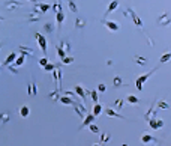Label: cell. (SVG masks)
<instances>
[{"label": "cell", "mask_w": 171, "mask_h": 146, "mask_svg": "<svg viewBox=\"0 0 171 146\" xmlns=\"http://www.w3.org/2000/svg\"><path fill=\"white\" fill-rule=\"evenodd\" d=\"M102 23H104V26H105V27H108L111 32H117V30L120 29V24H119V23H116V21H111V20L104 18V20H102Z\"/></svg>", "instance_id": "cell-4"}, {"label": "cell", "mask_w": 171, "mask_h": 146, "mask_svg": "<svg viewBox=\"0 0 171 146\" xmlns=\"http://www.w3.org/2000/svg\"><path fill=\"white\" fill-rule=\"evenodd\" d=\"M126 101H128L129 104H138V103H140V100L137 98L135 95H128V96H126Z\"/></svg>", "instance_id": "cell-28"}, {"label": "cell", "mask_w": 171, "mask_h": 146, "mask_svg": "<svg viewBox=\"0 0 171 146\" xmlns=\"http://www.w3.org/2000/svg\"><path fill=\"white\" fill-rule=\"evenodd\" d=\"M18 50L21 51V56H30V57H35V51L29 47H24V45H20Z\"/></svg>", "instance_id": "cell-12"}, {"label": "cell", "mask_w": 171, "mask_h": 146, "mask_svg": "<svg viewBox=\"0 0 171 146\" xmlns=\"http://www.w3.org/2000/svg\"><path fill=\"white\" fill-rule=\"evenodd\" d=\"M134 59H135L137 65H140V66H146V65H147V59L143 57V56H140V54H135Z\"/></svg>", "instance_id": "cell-19"}, {"label": "cell", "mask_w": 171, "mask_h": 146, "mask_svg": "<svg viewBox=\"0 0 171 146\" xmlns=\"http://www.w3.org/2000/svg\"><path fill=\"white\" fill-rule=\"evenodd\" d=\"M15 59H17V53L15 51H12L8 57H6V60L3 62V65L5 66H8V65H12V62H15Z\"/></svg>", "instance_id": "cell-20"}, {"label": "cell", "mask_w": 171, "mask_h": 146, "mask_svg": "<svg viewBox=\"0 0 171 146\" xmlns=\"http://www.w3.org/2000/svg\"><path fill=\"white\" fill-rule=\"evenodd\" d=\"M47 63H48V59H47V57H42V59H39V65H41L42 68H44Z\"/></svg>", "instance_id": "cell-44"}, {"label": "cell", "mask_w": 171, "mask_h": 146, "mask_svg": "<svg viewBox=\"0 0 171 146\" xmlns=\"http://www.w3.org/2000/svg\"><path fill=\"white\" fill-rule=\"evenodd\" d=\"M56 68H57V65H54V63H50V62H48V63L44 66V69H45V71H51V72H53Z\"/></svg>", "instance_id": "cell-35"}, {"label": "cell", "mask_w": 171, "mask_h": 146, "mask_svg": "<svg viewBox=\"0 0 171 146\" xmlns=\"http://www.w3.org/2000/svg\"><path fill=\"white\" fill-rule=\"evenodd\" d=\"M57 56H59V57H62V59H63V57H66V54H65L62 50H59V48H57Z\"/></svg>", "instance_id": "cell-46"}, {"label": "cell", "mask_w": 171, "mask_h": 146, "mask_svg": "<svg viewBox=\"0 0 171 146\" xmlns=\"http://www.w3.org/2000/svg\"><path fill=\"white\" fill-rule=\"evenodd\" d=\"M122 146H128V145H126V143H123V145H122Z\"/></svg>", "instance_id": "cell-50"}, {"label": "cell", "mask_w": 171, "mask_h": 146, "mask_svg": "<svg viewBox=\"0 0 171 146\" xmlns=\"http://www.w3.org/2000/svg\"><path fill=\"white\" fill-rule=\"evenodd\" d=\"M110 139H111V134H110V133H104V134H101V145L110 142Z\"/></svg>", "instance_id": "cell-32"}, {"label": "cell", "mask_w": 171, "mask_h": 146, "mask_svg": "<svg viewBox=\"0 0 171 146\" xmlns=\"http://www.w3.org/2000/svg\"><path fill=\"white\" fill-rule=\"evenodd\" d=\"M147 122H149V127L153 128V130H161V128H164V125H165V122H164L162 119H156V117H150Z\"/></svg>", "instance_id": "cell-3"}, {"label": "cell", "mask_w": 171, "mask_h": 146, "mask_svg": "<svg viewBox=\"0 0 171 146\" xmlns=\"http://www.w3.org/2000/svg\"><path fill=\"white\" fill-rule=\"evenodd\" d=\"M48 96H50V100H53V101H59L60 100V89H54V90H51L50 93H48Z\"/></svg>", "instance_id": "cell-17"}, {"label": "cell", "mask_w": 171, "mask_h": 146, "mask_svg": "<svg viewBox=\"0 0 171 146\" xmlns=\"http://www.w3.org/2000/svg\"><path fill=\"white\" fill-rule=\"evenodd\" d=\"M92 146H102V145H101V143H93Z\"/></svg>", "instance_id": "cell-47"}, {"label": "cell", "mask_w": 171, "mask_h": 146, "mask_svg": "<svg viewBox=\"0 0 171 146\" xmlns=\"http://www.w3.org/2000/svg\"><path fill=\"white\" fill-rule=\"evenodd\" d=\"M20 114H21L23 117H27V116L30 114V109H29L27 106H23V107L20 109Z\"/></svg>", "instance_id": "cell-27"}, {"label": "cell", "mask_w": 171, "mask_h": 146, "mask_svg": "<svg viewBox=\"0 0 171 146\" xmlns=\"http://www.w3.org/2000/svg\"><path fill=\"white\" fill-rule=\"evenodd\" d=\"M170 21H171V18H170V14H168V12L159 15V18H158V24H159V26H168Z\"/></svg>", "instance_id": "cell-10"}, {"label": "cell", "mask_w": 171, "mask_h": 146, "mask_svg": "<svg viewBox=\"0 0 171 146\" xmlns=\"http://www.w3.org/2000/svg\"><path fill=\"white\" fill-rule=\"evenodd\" d=\"M123 106H125V100H116L114 101V107L117 109V110H122V109H123Z\"/></svg>", "instance_id": "cell-30"}, {"label": "cell", "mask_w": 171, "mask_h": 146, "mask_svg": "<svg viewBox=\"0 0 171 146\" xmlns=\"http://www.w3.org/2000/svg\"><path fill=\"white\" fill-rule=\"evenodd\" d=\"M41 20V15H36V14H30L29 17H27V21L29 23H36V21H39Z\"/></svg>", "instance_id": "cell-31"}, {"label": "cell", "mask_w": 171, "mask_h": 146, "mask_svg": "<svg viewBox=\"0 0 171 146\" xmlns=\"http://www.w3.org/2000/svg\"><path fill=\"white\" fill-rule=\"evenodd\" d=\"M27 93H29V95H33V86H32V83L27 84Z\"/></svg>", "instance_id": "cell-45"}, {"label": "cell", "mask_w": 171, "mask_h": 146, "mask_svg": "<svg viewBox=\"0 0 171 146\" xmlns=\"http://www.w3.org/2000/svg\"><path fill=\"white\" fill-rule=\"evenodd\" d=\"M105 89H107V86L104 84V83H99V84H98V92H105Z\"/></svg>", "instance_id": "cell-43"}, {"label": "cell", "mask_w": 171, "mask_h": 146, "mask_svg": "<svg viewBox=\"0 0 171 146\" xmlns=\"http://www.w3.org/2000/svg\"><path fill=\"white\" fill-rule=\"evenodd\" d=\"M119 8V2L117 0H113V2H110V5H108V9H107V12H105V15H108L110 12H113V11H116Z\"/></svg>", "instance_id": "cell-21"}, {"label": "cell", "mask_w": 171, "mask_h": 146, "mask_svg": "<svg viewBox=\"0 0 171 146\" xmlns=\"http://www.w3.org/2000/svg\"><path fill=\"white\" fill-rule=\"evenodd\" d=\"M170 57H171V53H165V54L161 57V60H159V62H161V63H165V62H168V60H170Z\"/></svg>", "instance_id": "cell-40"}, {"label": "cell", "mask_w": 171, "mask_h": 146, "mask_svg": "<svg viewBox=\"0 0 171 146\" xmlns=\"http://www.w3.org/2000/svg\"><path fill=\"white\" fill-rule=\"evenodd\" d=\"M74 93L77 95V96H81V100H86V96H87V90L81 86V84H77V86H74Z\"/></svg>", "instance_id": "cell-9"}, {"label": "cell", "mask_w": 171, "mask_h": 146, "mask_svg": "<svg viewBox=\"0 0 171 146\" xmlns=\"http://www.w3.org/2000/svg\"><path fill=\"white\" fill-rule=\"evenodd\" d=\"M158 146H159V145H158Z\"/></svg>", "instance_id": "cell-52"}, {"label": "cell", "mask_w": 171, "mask_h": 146, "mask_svg": "<svg viewBox=\"0 0 171 146\" xmlns=\"http://www.w3.org/2000/svg\"><path fill=\"white\" fill-rule=\"evenodd\" d=\"M126 12H129V14H131V17H132V20H134V24H135V26L141 29V27H143V21H141V18L135 14V11H134L132 8H128V9H126Z\"/></svg>", "instance_id": "cell-5"}, {"label": "cell", "mask_w": 171, "mask_h": 146, "mask_svg": "<svg viewBox=\"0 0 171 146\" xmlns=\"http://www.w3.org/2000/svg\"><path fill=\"white\" fill-rule=\"evenodd\" d=\"M105 114H108V116H111V117H119V119H126L123 114H120V113H117L116 110H113V109H105Z\"/></svg>", "instance_id": "cell-16"}, {"label": "cell", "mask_w": 171, "mask_h": 146, "mask_svg": "<svg viewBox=\"0 0 171 146\" xmlns=\"http://www.w3.org/2000/svg\"><path fill=\"white\" fill-rule=\"evenodd\" d=\"M0 74H2V63H0Z\"/></svg>", "instance_id": "cell-49"}, {"label": "cell", "mask_w": 171, "mask_h": 146, "mask_svg": "<svg viewBox=\"0 0 171 146\" xmlns=\"http://www.w3.org/2000/svg\"><path fill=\"white\" fill-rule=\"evenodd\" d=\"M11 116H12L11 112H2V113H0V125L8 124V122H9V119H11Z\"/></svg>", "instance_id": "cell-14"}, {"label": "cell", "mask_w": 171, "mask_h": 146, "mask_svg": "<svg viewBox=\"0 0 171 146\" xmlns=\"http://www.w3.org/2000/svg\"><path fill=\"white\" fill-rule=\"evenodd\" d=\"M56 72H57V80H59V84L62 86V80H63V72L60 68H56Z\"/></svg>", "instance_id": "cell-37"}, {"label": "cell", "mask_w": 171, "mask_h": 146, "mask_svg": "<svg viewBox=\"0 0 171 146\" xmlns=\"http://www.w3.org/2000/svg\"><path fill=\"white\" fill-rule=\"evenodd\" d=\"M74 110H75V113H77L80 117H86V114H87V109H86L84 106H81L80 103H75V104H74Z\"/></svg>", "instance_id": "cell-7"}, {"label": "cell", "mask_w": 171, "mask_h": 146, "mask_svg": "<svg viewBox=\"0 0 171 146\" xmlns=\"http://www.w3.org/2000/svg\"><path fill=\"white\" fill-rule=\"evenodd\" d=\"M87 128H89V130H90L92 133H96V134H98V133H99V128H98V125H95V124H92V125H89Z\"/></svg>", "instance_id": "cell-42"}, {"label": "cell", "mask_w": 171, "mask_h": 146, "mask_svg": "<svg viewBox=\"0 0 171 146\" xmlns=\"http://www.w3.org/2000/svg\"><path fill=\"white\" fill-rule=\"evenodd\" d=\"M35 38H36V41H38V44L41 47V50L47 54V51H48V41H47V38L42 33H35Z\"/></svg>", "instance_id": "cell-2"}, {"label": "cell", "mask_w": 171, "mask_h": 146, "mask_svg": "<svg viewBox=\"0 0 171 146\" xmlns=\"http://www.w3.org/2000/svg\"><path fill=\"white\" fill-rule=\"evenodd\" d=\"M84 26H86V20L81 17H77L75 18V29H83Z\"/></svg>", "instance_id": "cell-25"}, {"label": "cell", "mask_w": 171, "mask_h": 146, "mask_svg": "<svg viewBox=\"0 0 171 146\" xmlns=\"http://www.w3.org/2000/svg\"><path fill=\"white\" fill-rule=\"evenodd\" d=\"M72 62H74V57H72V56H66V57L62 59V63H65V65H69Z\"/></svg>", "instance_id": "cell-38"}, {"label": "cell", "mask_w": 171, "mask_h": 146, "mask_svg": "<svg viewBox=\"0 0 171 146\" xmlns=\"http://www.w3.org/2000/svg\"><path fill=\"white\" fill-rule=\"evenodd\" d=\"M68 8H69V11H72V12H74V14H77V12H78L77 3H75V2H72V0H71V2L68 3Z\"/></svg>", "instance_id": "cell-33"}, {"label": "cell", "mask_w": 171, "mask_h": 146, "mask_svg": "<svg viewBox=\"0 0 171 146\" xmlns=\"http://www.w3.org/2000/svg\"><path fill=\"white\" fill-rule=\"evenodd\" d=\"M62 104H65V106H74L77 101H74V100H71V98H68V96H60V100H59Z\"/></svg>", "instance_id": "cell-23"}, {"label": "cell", "mask_w": 171, "mask_h": 146, "mask_svg": "<svg viewBox=\"0 0 171 146\" xmlns=\"http://www.w3.org/2000/svg\"><path fill=\"white\" fill-rule=\"evenodd\" d=\"M51 8H53L54 14H59V12H62V3H60V2H54V3L51 5Z\"/></svg>", "instance_id": "cell-29"}, {"label": "cell", "mask_w": 171, "mask_h": 146, "mask_svg": "<svg viewBox=\"0 0 171 146\" xmlns=\"http://www.w3.org/2000/svg\"><path fill=\"white\" fill-rule=\"evenodd\" d=\"M44 32H45V33H53V32H54V23H51V21L45 23V26H44Z\"/></svg>", "instance_id": "cell-22"}, {"label": "cell", "mask_w": 171, "mask_h": 146, "mask_svg": "<svg viewBox=\"0 0 171 146\" xmlns=\"http://www.w3.org/2000/svg\"><path fill=\"white\" fill-rule=\"evenodd\" d=\"M0 48H2V44H0Z\"/></svg>", "instance_id": "cell-51"}, {"label": "cell", "mask_w": 171, "mask_h": 146, "mask_svg": "<svg viewBox=\"0 0 171 146\" xmlns=\"http://www.w3.org/2000/svg\"><path fill=\"white\" fill-rule=\"evenodd\" d=\"M3 20H5V18H3V17H2V15H0V21H3Z\"/></svg>", "instance_id": "cell-48"}, {"label": "cell", "mask_w": 171, "mask_h": 146, "mask_svg": "<svg viewBox=\"0 0 171 146\" xmlns=\"http://www.w3.org/2000/svg\"><path fill=\"white\" fill-rule=\"evenodd\" d=\"M113 86H114L116 89L123 86V79H122V76H114V79H113Z\"/></svg>", "instance_id": "cell-18"}, {"label": "cell", "mask_w": 171, "mask_h": 146, "mask_svg": "<svg viewBox=\"0 0 171 146\" xmlns=\"http://www.w3.org/2000/svg\"><path fill=\"white\" fill-rule=\"evenodd\" d=\"M101 113H102V106H101V104H95V107H93V113H92V114L96 117V116H99Z\"/></svg>", "instance_id": "cell-26"}, {"label": "cell", "mask_w": 171, "mask_h": 146, "mask_svg": "<svg viewBox=\"0 0 171 146\" xmlns=\"http://www.w3.org/2000/svg\"><path fill=\"white\" fill-rule=\"evenodd\" d=\"M158 71V66L156 68H153V69H150L149 72H146V74H143V76H140V77H137V80H135V86H137V89L138 90H143V84H144V81H147L155 72Z\"/></svg>", "instance_id": "cell-1"}, {"label": "cell", "mask_w": 171, "mask_h": 146, "mask_svg": "<svg viewBox=\"0 0 171 146\" xmlns=\"http://www.w3.org/2000/svg\"><path fill=\"white\" fill-rule=\"evenodd\" d=\"M92 124H95V116H93L92 113H87L86 117H84V122L81 124V127H80L78 130H83V128H86V127H89V125H92Z\"/></svg>", "instance_id": "cell-8"}, {"label": "cell", "mask_w": 171, "mask_h": 146, "mask_svg": "<svg viewBox=\"0 0 171 146\" xmlns=\"http://www.w3.org/2000/svg\"><path fill=\"white\" fill-rule=\"evenodd\" d=\"M156 104H158V106H159V109H162V110H168V109H170V104H168V103H165V101H158Z\"/></svg>", "instance_id": "cell-36"}, {"label": "cell", "mask_w": 171, "mask_h": 146, "mask_svg": "<svg viewBox=\"0 0 171 146\" xmlns=\"http://www.w3.org/2000/svg\"><path fill=\"white\" fill-rule=\"evenodd\" d=\"M90 98L93 100L95 104H98V101H99V100H98V92H96V90H92V92H90Z\"/></svg>", "instance_id": "cell-39"}, {"label": "cell", "mask_w": 171, "mask_h": 146, "mask_svg": "<svg viewBox=\"0 0 171 146\" xmlns=\"http://www.w3.org/2000/svg\"><path fill=\"white\" fill-rule=\"evenodd\" d=\"M6 68H8V69H9V71L12 72V74H14V76H17V74H18V68H15L14 65H8Z\"/></svg>", "instance_id": "cell-41"}, {"label": "cell", "mask_w": 171, "mask_h": 146, "mask_svg": "<svg viewBox=\"0 0 171 146\" xmlns=\"http://www.w3.org/2000/svg\"><path fill=\"white\" fill-rule=\"evenodd\" d=\"M156 103H158V98H155V100L152 101V104H150L149 110L144 113V119H146V120H149V119L152 117V114H153V112H155V106H156Z\"/></svg>", "instance_id": "cell-11"}, {"label": "cell", "mask_w": 171, "mask_h": 146, "mask_svg": "<svg viewBox=\"0 0 171 146\" xmlns=\"http://www.w3.org/2000/svg\"><path fill=\"white\" fill-rule=\"evenodd\" d=\"M24 65V56H20V57H17L15 59V63H14V66L15 68H18V66H23Z\"/></svg>", "instance_id": "cell-34"}, {"label": "cell", "mask_w": 171, "mask_h": 146, "mask_svg": "<svg viewBox=\"0 0 171 146\" xmlns=\"http://www.w3.org/2000/svg\"><path fill=\"white\" fill-rule=\"evenodd\" d=\"M71 48H72V45H71L69 41H66V39H62V41H60V44H59V50H62L65 54H69Z\"/></svg>", "instance_id": "cell-6"}, {"label": "cell", "mask_w": 171, "mask_h": 146, "mask_svg": "<svg viewBox=\"0 0 171 146\" xmlns=\"http://www.w3.org/2000/svg\"><path fill=\"white\" fill-rule=\"evenodd\" d=\"M56 18H57V30H60L62 23L65 21V14H63V11H62V12H59V14H56Z\"/></svg>", "instance_id": "cell-24"}, {"label": "cell", "mask_w": 171, "mask_h": 146, "mask_svg": "<svg viewBox=\"0 0 171 146\" xmlns=\"http://www.w3.org/2000/svg\"><path fill=\"white\" fill-rule=\"evenodd\" d=\"M141 142L146 143V145H149V143H156L158 140H156V137H153L150 134H143L141 136Z\"/></svg>", "instance_id": "cell-15"}, {"label": "cell", "mask_w": 171, "mask_h": 146, "mask_svg": "<svg viewBox=\"0 0 171 146\" xmlns=\"http://www.w3.org/2000/svg\"><path fill=\"white\" fill-rule=\"evenodd\" d=\"M23 6V2H18V0H14V2H5V8L9 9V11H14L17 8Z\"/></svg>", "instance_id": "cell-13"}]
</instances>
